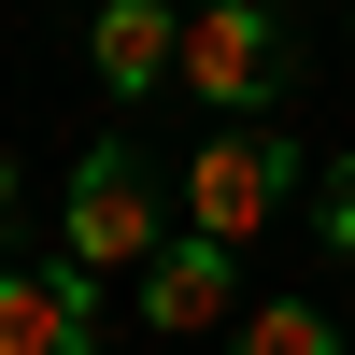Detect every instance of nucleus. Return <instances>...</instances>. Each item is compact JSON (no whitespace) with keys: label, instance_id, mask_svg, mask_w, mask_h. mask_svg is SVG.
Returning a JSON list of instances; mask_svg holds the SVG:
<instances>
[{"label":"nucleus","instance_id":"nucleus-1","mask_svg":"<svg viewBox=\"0 0 355 355\" xmlns=\"http://www.w3.org/2000/svg\"><path fill=\"white\" fill-rule=\"evenodd\" d=\"M284 199H299V142H270V128H227V142H199V157H185V227H199V242H227V256H242Z\"/></svg>","mask_w":355,"mask_h":355},{"label":"nucleus","instance_id":"nucleus-2","mask_svg":"<svg viewBox=\"0 0 355 355\" xmlns=\"http://www.w3.org/2000/svg\"><path fill=\"white\" fill-rule=\"evenodd\" d=\"M142 256H157V171L128 142L71 157V270H142Z\"/></svg>","mask_w":355,"mask_h":355},{"label":"nucleus","instance_id":"nucleus-3","mask_svg":"<svg viewBox=\"0 0 355 355\" xmlns=\"http://www.w3.org/2000/svg\"><path fill=\"white\" fill-rule=\"evenodd\" d=\"M185 85L199 100H227V114H256L284 85V28H270V0H214V15H185Z\"/></svg>","mask_w":355,"mask_h":355},{"label":"nucleus","instance_id":"nucleus-4","mask_svg":"<svg viewBox=\"0 0 355 355\" xmlns=\"http://www.w3.org/2000/svg\"><path fill=\"white\" fill-rule=\"evenodd\" d=\"M142 327L157 341H214V327H242V284H227V242H157L142 256Z\"/></svg>","mask_w":355,"mask_h":355},{"label":"nucleus","instance_id":"nucleus-5","mask_svg":"<svg viewBox=\"0 0 355 355\" xmlns=\"http://www.w3.org/2000/svg\"><path fill=\"white\" fill-rule=\"evenodd\" d=\"M85 57H100L114 100H142V85L185 71V15H171V0H85Z\"/></svg>","mask_w":355,"mask_h":355},{"label":"nucleus","instance_id":"nucleus-6","mask_svg":"<svg viewBox=\"0 0 355 355\" xmlns=\"http://www.w3.org/2000/svg\"><path fill=\"white\" fill-rule=\"evenodd\" d=\"M0 355H100L85 270H0Z\"/></svg>","mask_w":355,"mask_h":355},{"label":"nucleus","instance_id":"nucleus-7","mask_svg":"<svg viewBox=\"0 0 355 355\" xmlns=\"http://www.w3.org/2000/svg\"><path fill=\"white\" fill-rule=\"evenodd\" d=\"M227 355H341V327H327L313 299H256L242 327H227Z\"/></svg>","mask_w":355,"mask_h":355},{"label":"nucleus","instance_id":"nucleus-8","mask_svg":"<svg viewBox=\"0 0 355 355\" xmlns=\"http://www.w3.org/2000/svg\"><path fill=\"white\" fill-rule=\"evenodd\" d=\"M327 242H341V256H355V171H341V199H327Z\"/></svg>","mask_w":355,"mask_h":355},{"label":"nucleus","instance_id":"nucleus-9","mask_svg":"<svg viewBox=\"0 0 355 355\" xmlns=\"http://www.w3.org/2000/svg\"><path fill=\"white\" fill-rule=\"evenodd\" d=\"M0 214H15V171H0Z\"/></svg>","mask_w":355,"mask_h":355},{"label":"nucleus","instance_id":"nucleus-10","mask_svg":"<svg viewBox=\"0 0 355 355\" xmlns=\"http://www.w3.org/2000/svg\"><path fill=\"white\" fill-rule=\"evenodd\" d=\"M171 15H214V0H171Z\"/></svg>","mask_w":355,"mask_h":355}]
</instances>
